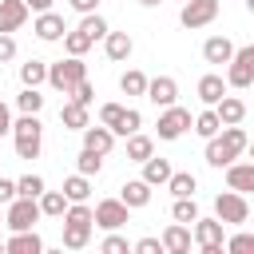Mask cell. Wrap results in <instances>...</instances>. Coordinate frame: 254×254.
Returning a JSON list of instances; mask_svg holds the SVG:
<instances>
[{
    "mask_svg": "<svg viewBox=\"0 0 254 254\" xmlns=\"http://www.w3.org/2000/svg\"><path fill=\"white\" fill-rule=\"evenodd\" d=\"M246 143H250V135H246L238 123H230V127H222L214 139H206V163H210L214 171H226L234 159L246 155Z\"/></svg>",
    "mask_w": 254,
    "mask_h": 254,
    "instance_id": "1",
    "label": "cell"
},
{
    "mask_svg": "<svg viewBox=\"0 0 254 254\" xmlns=\"http://www.w3.org/2000/svg\"><path fill=\"white\" fill-rule=\"evenodd\" d=\"M12 143H16V159H40V151H44V123H40V115L20 111V119L12 123Z\"/></svg>",
    "mask_w": 254,
    "mask_h": 254,
    "instance_id": "2",
    "label": "cell"
},
{
    "mask_svg": "<svg viewBox=\"0 0 254 254\" xmlns=\"http://www.w3.org/2000/svg\"><path fill=\"white\" fill-rule=\"evenodd\" d=\"M79 79H87V64H83V56H67V60L48 64V83H52L56 91L71 95V87H75Z\"/></svg>",
    "mask_w": 254,
    "mask_h": 254,
    "instance_id": "3",
    "label": "cell"
},
{
    "mask_svg": "<svg viewBox=\"0 0 254 254\" xmlns=\"http://www.w3.org/2000/svg\"><path fill=\"white\" fill-rule=\"evenodd\" d=\"M40 218H44L40 198H24V194H16V198L4 206V226H8V230H36Z\"/></svg>",
    "mask_w": 254,
    "mask_h": 254,
    "instance_id": "4",
    "label": "cell"
},
{
    "mask_svg": "<svg viewBox=\"0 0 254 254\" xmlns=\"http://www.w3.org/2000/svg\"><path fill=\"white\" fill-rule=\"evenodd\" d=\"M214 214L226 222V226H242L246 218H250V202H246V194L242 190H222V194H214Z\"/></svg>",
    "mask_w": 254,
    "mask_h": 254,
    "instance_id": "5",
    "label": "cell"
},
{
    "mask_svg": "<svg viewBox=\"0 0 254 254\" xmlns=\"http://www.w3.org/2000/svg\"><path fill=\"white\" fill-rule=\"evenodd\" d=\"M222 226H226V222H222L218 214H214V218H202V214H198L194 226H190V230H194V246H198L202 254H222V250H226Z\"/></svg>",
    "mask_w": 254,
    "mask_h": 254,
    "instance_id": "6",
    "label": "cell"
},
{
    "mask_svg": "<svg viewBox=\"0 0 254 254\" xmlns=\"http://www.w3.org/2000/svg\"><path fill=\"white\" fill-rule=\"evenodd\" d=\"M214 20H218V0H183V12H179L183 28L198 32V28L214 24Z\"/></svg>",
    "mask_w": 254,
    "mask_h": 254,
    "instance_id": "7",
    "label": "cell"
},
{
    "mask_svg": "<svg viewBox=\"0 0 254 254\" xmlns=\"http://www.w3.org/2000/svg\"><path fill=\"white\" fill-rule=\"evenodd\" d=\"M187 127H190V111H187V107H179V103L163 107V115H159V123H155L159 139H167V143H175V139H179Z\"/></svg>",
    "mask_w": 254,
    "mask_h": 254,
    "instance_id": "8",
    "label": "cell"
},
{
    "mask_svg": "<svg viewBox=\"0 0 254 254\" xmlns=\"http://www.w3.org/2000/svg\"><path fill=\"white\" fill-rule=\"evenodd\" d=\"M127 218H131V206L123 198H99L95 202V226L119 230V226H127Z\"/></svg>",
    "mask_w": 254,
    "mask_h": 254,
    "instance_id": "9",
    "label": "cell"
},
{
    "mask_svg": "<svg viewBox=\"0 0 254 254\" xmlns=\"http://www.w3.org/2000/svg\"><path fill=\"white\" fill-rule=\"evenodd\" d=\"M32 32H36V40L56 44V40H64V36H67V24H64V16H60V12H36Z\"/></svg>",
    "mask_w": 254,
    "mask_h": 254,
    "instance_id": "10",
    "label": "cell"
},
{
    "mask_svg": "<svg viewBox=\"0 0 254 254\" xmlns=\"http://www.w3.org/2000/svg\"><path fill=\"white\" fill-rule=\"evenodd\" d=\"M143 99H151L155 107H171L179 99V83L171 75H155V79H147V95Z\"/></svg>",
    "mask_w": 254,
    "mask_h": 254,
    "instance_id": "11",
    "label": "cell"
},
{
    "mask_svg": "<svg viewBox=\"0 0 254 254\" xmlns=\"http://www.w3.org/2000/svg\"><path fill=\"white\" fill-rule=\"evenodd\" d=\"M28 16H32L28 0H0V32H16V28H24Z\"/></svg>",
    "mask_w": 254,
    "mask_h": 254,
    "instance_id": "12",
    "label": "cell"
},
{
    "mask_svg": "<svg viewBox=\"0 0 254 254\" xmlns=\"http://www.w3.org/2000/svg\"><path fill=\"white\" fill-rule=\"evenodd\" d=\"M190 242H194V230H190L187 222H171V226L163 230V250H167V254H187Z\"/></svg>",
    "mask_w": 254,
    "mask_h": 254,
    "instance_id": "13",
    "label": "cell"
},
{
    "mask_svg": "<svg viewBox=\"0 0 254 254\" xmlns=\"http://www.w3.org/2000/svg\"><path fill=\"white\" fill-rule=\"evenodd\" d=\"M103 52H107L111 64H123V60H131V52H135V40H131L127 32H107V36H103Z\"/></svg>",
    "mask_w": 254,
    "mask_h": 254,
    "instance_id": "14",
    "label": "cell"
},
{
    "mask_svg": "<svg viewBox=\"0 0 254 254\" xmlns=\"http://www.w3.org/2000/svg\"><path fill=\"white\" fill-rule=\"evenodd\" d=\"M83 147H91V151L107 155V151L115 147V131H111L107 123H87V127H83Z\"/></svg>",
    "mask_w": 254,
    "mask_h": 254,
    "instance_id": "15",
    "label": "cell"
},
{
    "mask_svg": "<svg viewBox=\"0 0 254 254\" xmlns=\"http://www.w3.org/2000/svg\"><path fill=\"white\" fill-rule=\"evenodd\" d=\"M151 190H155V187H151L147 179H127V183L119 187V198H123L131 210H139V206H147V202H151Z\"/></svg>",
    "mask_w": 254,
    "mask_h": 254,
    "instance_id": "16",
    "label": "cell"
},
{
    "mask_svg": "<svg viewBox=\"0 0 254 254\" xmlns=\"http://www.w3.org/2000/svg\"><path fill=\"white\" fill-rule=\"evenodd\" d=\"M226 187L250 194V190H254V159H250V163H238V159H234V163L226 167Z\"/></svg>",
    "mask_w": 254,
    "mask_h": 254,
    "instance_id": "17",
    "label": "cell"
},
{
    "mask_svg": "<svg viewBox=\"0 0 254 254\" xmlns=\"http://www.w3.org/2000/svg\"><path fill=\"white\" fill-rule=\"evenodd\" d=\"M226 91H230V83H226V79H222L218 71H206V75L198 79V99H202L206 107H214V103H218V99H222Z\"/></svg>",
    "mask_w": 254,
    "mask_h": 254,
    "instance_id": "18",
    "label": "cell"
},
{
    "mask_svg": "<svg viewBox=\"0 0 254 254\" xmlns=\"http://www.w3.org/2000/svg\"><path fill=\"white\" fill-rule=\"evenodd\" d=\"M234 52H238V48H234L226 36H210V40L202 44V60H206V64H230Z\"/></svg>",
    "mask_w": 254,
    "mask_h": 254,
    "instance_id": "19",
    "label": "cell"
},
{
    "mask_svg": "<svg viewBox=\"0 0 254 254\" xmlns=\"http://www.w3.org/2000/svg\"><path fill=\"white\" fill-rule=\"evenodd\" d=\"M4 246H8V254H40L44 250V238L36 230H12V238Z\"/></svg>",
    "mask_w": 254,
    "mask_h": 254,
    "instance_id": "20",
    "label": "cell"
},
{
    "mask_svg": "<svg viewBox=\"0 0 254 254\" xmlns=\"http://www.w3.org/2000/svg\"><path fill=\"white\" fill-rule=\"evenodd\" d=\"M60 123H64L67 131H83V127L91 123V115H87V103H75V99H67V103L60 107Z\"/></svg>",
    "mask_w": 254,
    "mask_h": 254,
    "instance_id": "21",
    "label": "cell"
},
{
    "mask_svg": "<svg viewBox=\"0 0 254 254\" xmlns=\"http://www.w3.org/2000/svg\"><path fill=\"white\" fill-rule=\"evenodd\" d=\"M214 111H218L222 127H230V123H242V119H246V103H242L238 95H222V99L214 103Z\"/></svg>",
    "mask_w": 254,
    "mask_h": 254,
    "instance_id": "22",
    "label": "cell"
},
{
    "mask_svg": "<svg viewBox=\"0 0 254 254\" xmlns=\"http://www.w3.org/2000/svg\"><path fill=\"white\" fill-rule=\"evenodd\" d=\"M151 155H155V139H151V135H143V131L127 135V159H131V163H147Z\"/></svg>",
    "mask_w": 254,
    "mask_h": 254,
    "instance_id": "23",
    "label": "cell"
},
{
    "mask_svg": "<svg viewBox=\"0 0 254 254\" xmlns=\"http://www.w3.org/2000/svg\"><path fill=\"white\" fill-rule=\"evenodd\" d=\"M226 83H230L234 91H242V87H250V83H254V67H250L246 60H238V56H234V60L226 64Z\"/></svg>",
    "mask_w": 254,
    "mask_h": 254,
    "instance_id": "24",
    "label": "cell"
},
{
    "mask_svg": "<svg viewBox=\"0 0 254 254\" xmlns=\"http://www.w3.org/2000/svg\"><path fill=\"white\" fill-rule=\"evenodd\" d=\"M171 175H175V171H171V159H155V155H151V159L143 163V179H147L151 187H167Z\"/></svg>",
    "mask_w": 254,
    "mask_h": 254,
    "instance_id": "25",
    "label": "cell"
},
{
    "mask_svg": "<svg viewBox=\"0 0 254 254\" xmlns=\"http://www.w3.org/2000/svg\"><path fill=\"white\" fill-rule=\"evenodd\" d=\"M91 242V222H64V246L67 250H83Z\"/></svg>",
    "mask_w": 254,
    "mask_h": 254,
    "instance_id": "26",
    "label": "cell"
},
{
    "mask_svg": "<svg viewBox=\"0 0 254 254\" xmlns=\"http://www.w3.org/2000/svg\"><path fill=\"white\" fill-rule=\"evenodd\" d=\"M64 194L71 198V202H87V194H91V175H67L64 179Z\"/></svg>",
    "mask_w": 254,
    "mask_h": 254,
    "instance_id": "27",
    "label": "cell"
},
{
    "mask_svg": "<svg viewBox=\"0 0 254 254\" xmlns=\"http://www.w3.org/2000/svg\"><path fill=\"white\" fill-rule=\"evenodd\" d=\"M20 83H24V87H40V83H48V64H44V60H28V64H20Z\"/></svg>",
    "mask_w": 254,
    "mask_h": 254,
    "instance_id": "28",
    "label": "cell"
},
{
    "mask_svg": "<svg viewBox=\"0 0 254 254\" xmlns=\"http://www.w3.org/2000/svg\"><path fill=\"white\" fill-rule=\"evenodd\" d=\"M167 190H171L175 198H187V194H194V190H198V179H194L190 171H175V175L167 179Z\"/></svg>",
    "mask_w": 254,
    "mask_h": 254,
    "instance_id": "29",
    "label": "cell"
},
{
    "mask_svg": "<svg viewBox=\"0 0 254 254\" xmlns=\"http://www.w3.org/2000/svg\"><path fill=\"white\" fill-rule=\"evenodd\" d=\"M67 202H71V198H67L64 190H44V194H40V210H44L48 218H64Z\"/></svg>",
    "mask_w": 254,
    "mask_h": 254,
    "instance_id": "30",
    "label": "cell"
},
{
    "mask_svg": "<svg viewBox=\"0 0 254 254\" xmlns=\"http://www.w3.org/2000/svg\"><path fill=\"white\" fill-rule=\"evenodd\" d=\"M119 91H123V95H147V75H143L139 67H127V71L119 75Z\"/></svg>",
    "mask_w": 254,
    "mask_h": 254,
    "instance_id": "31",
    "label": "cell"
},
{
    "mask_svg": "<svg viewBox=\"0 0 254 254\" xmlns=\"http://www.w3.org/2000/svg\"><path fill=\"white\" fill-rule=\"evenodd\" d=\"M194 131H198L202 139H214V135L222 131V119H218V111H214V107L198 111V115H194Z\"/></svg>",
    "mask_w": 254,
    "mask_h": 254,
    "instance_id": "32",
    "label": "cell"
},
{
    "mask_svg": "<svg viewBox=\"0 0 254 254\" xmlns=\"http://www.w3.org/2000/svg\"><path fill=\"white\" fill-rule=\"evenodd\" d=\"M171 218H175V222H187V226H194V218H198V202H194V194H187V198H175V206H171Z\"/></svg>",
    "mask_w": 254,
    "mask_h": 254,
    "instance_id": "33",
    "label": "cell"
},
{
    "mask_svg": "<svg viewBox=\"0 0 254 254\" xmlns=\"http://www.w3.org/2000/svg\"><path fill=\"white\" fill-rule=\"evenodd\" d=\"M87 48H91V36H87L83 28H71V32L64 36V52H67V56H87Z\"/></svg>",
    "mask_w": 254,
    "mask_h": 254,
    "instance_id": "34",
    "label": "cell"
},
{
    "mask_svg": "<svg viewBox=\"0 0 254 254\" xmlns=\"http://www.w3.org/2000/svg\"><path fill=\"white\" fill-rule=\"evenodd\" d=\"M75 171H79V175H99V171H103V155L91 151V147H83V151L75 155Z\"/></svg>",
    "mask_w": 254,
    "mask_h": 254,
    "instance_id": "35",
    "label": "cell"
},
{
    "mask_svg": "<svg viewBox=\"0 0 254 254\" xmlns=\"http://www.w3.org/2000/svg\"><path fill=\"white\" fill-rule=\"evenodd\" d=\"M16 107L28 111V115H40V111H44V95H40V87H24V91L16 95Z\"/></svg>",
    "mask_w": 254,
    "mask_h": 254,
    "instance_id": "36",
    "label": "cell"
},
{
    "mask_svg": "<svg viewBox=\"0 0 254 254\" xmlns=\"http://www.w3.org/2000/svg\"><path fill=\"white\" fill-rule=\"evenodd\" d=\"M16 190H20L24 198H40V194L48 190V183H44V175H20V179H16Z\"/></svg>",
    "mask_w": 254,
    "mask_h": 254,
    "instance_id": "37",
    "label": "cell"
},
{
    "mask_svg": "<svg viewBox=\"0 0 254 254\" xmlns=\"http://www.w3.org/2000/svg\"><path fill=\"white\" fill-rule=\"evenodd\" d=\"M79 28H83V32H87V36H91V44H95V40H103V36H107V32H111V28H107V20H103V16H99V12H87V16H83V20H79Z\"/></svg>",
    "mask_w": 254,
    "mask_h": 254,
    "instance_id": "38",
    "label": "cell"
},
{
    "mask_svg": "<svg viewBox=\"0 0 254 254\" xmlns=\"http://www.w3.org/2000/svg\"><path fill=\"white\" fill-rule=\"evenodd\" d=\"M139 127H143V115H139L135 107H123V115H119V123H115V135L127 139V135H135Z\"/></svg>",
    "mask_w": 254,
    "mask_h": 254,
    "instance_id": "39",
    "label": "cell"
},
{
    "mask_svg": "<svg viewBox=\"0 0 254 254\" xmlns=\"http://www.w3.org/2000/svg\"><path fill=\"white\" fill-rule=\"evenodd\" d=\"M226 254H254V234L250 230H238L226 238Z\"/></svg>",
    "mask_w": 254,
    "mask_h": 254,
    "instance_id": "40",
    "label": "cell"
},
{
    "mask_svg": "<svg viewBox=\"0 0 254 254\" xmlns=\"http://www.w3.org/2000/svg\"><path fill=\"white\" fill-rule=\"evenodd\" d=\"M99 250H103V254H127L131 246H127V238H123V234H115V230H107V238L99 242Z\"/></svg>",
    "mask_w": 254,
    "mask_h": 254,
    "instance_id": "41",
    "label": "cell"
},
{
    "mask_svg": "<svg viewBox=\"0 0 254 254\" xmlns=\"http://www.w3.org/2000/svg\"><path fill=\"white\" fill-rule=\"evenodd\" d=\"M71 99H75V103H87V107H91V103H95V87H91V79H79V83L71 87Z\"/></svg>",
    "mask_w": 254,
    "mask_h": 254,
    "instance_id": "42",
    "label": "cell"
},
{
    "mask_svg": "<svg viewBox=\"0 0 254 254\" xmlns=\"http://www.w3.org/2000/svg\"><path fill=\"white\" fill-rule=\"evenodd\" d=\"M119 115H123V103H103V107H99V123H107L111 131H115Z\"/></svg>",
    "mask_w": 254,
    "mask_h": 254,
    "instance_id": "43",
    "label": "cell"
},
{
    "mask_svg": "<svg viewBox=\"0 0 254 254\" xmlns=\"http://www.w3.org/2000/svg\"><path fill=\"white\" fill-rule=\"evenodd\" d=\"M8 60H16V40H12V32H0V64H8Z\"/></svg>",
    "mask_w": 254,
    "mask_h": 254,
    "instance_id": "44",
    "label": "cell"
},
{
    "mask_svg": "<svg viewBox=\"0 0 254 254\" xmlns=\"http://www.w3.org/2000/svg\"><path fill=\"white\" fill-rule=\"evenodd\" d=\"M135 254H163V238H139Z\"/></svg>",
    "mask_w": 254,
    "mask_h": 254,
    "instance_id": "45",
    "label": "cell"
},
{
    "mask_svg": "<svg viewBox=\"0 0 254 254\" xmlns=\"http://www.w3.org/2000/svg\"><path fill=\"white\" fill-rule=\"evenodd\" d=\"M16 194H20V190H16V183H12V179H0V206H8Z\"/></svg>",
    "mask_w": 254,
    "mask_h": 254,
    "instance_id": "46",
    "label": "cell"
},
{
    "mask_svg": "<svg viewBox=\"0 0 254 254\" xmlns=\"http://www.w3.org/2000/svg\"><path fill=\"white\" fill-rule=\"evenodd\" d=\"M12 123H16V119H12V111H8V103L0 99V139H4V135H12Z\"/></svg>",
    "mask_w": 254,
    "mask_h": 254,
    "instance_id": "47",
    "label": "cell"
},
{
    "mask_svg": "<svg viewBox=\"0 0 254 254\" xmlns=\"http://www.w3.org/2000/svg\"><path fill=\"white\" fill-rule=\"evenodd\" d=\"M67 4H71L79 16H87V12H99V0H67Z\"/></svg>",
    "mask_w": 254,
    "mask_h": 254,
    "instance_id": "48",
    "label": "cell"
},
{
    "mask_svg": "<svg viewBox=\"0 0 254 254\" xmlns=\"http://www.w3.org/2000/svg\"><path fill=\"white\" fill-rule=\"evenodd\" d=\"M52 4H56V0H28L32 12H52Z\"/></svg>",
    "mask_w": 254,
    "mask_h": 254,
    "instance_id": "49",
    "label": "cell"
},
{
    "mask_svg": "<svg viewBox=\"0 0 254 254\" xmlns=\"http://www.w3.org/2000/svg\"><path fill=\"white\" fill-rule=\"evenodd\" d=\"M234 56H238V60H246V64H250V67H254V44H250V48H238V52H234Z\"/></svg>",
    "mask_w": 254,
    "mask_h": 254,
    "instance_id": "50",
    "label": "cell"
},
{
    "mask_svg": "<svg viewBox=\"0 0 254 254\" xmlns=\"http://www.w3.org/2000/svg\"><path fill=\"white\" fill-rule=\"evenodd\" d=\"M139 4H143V8H159L163 0H139Z\"/></svg>",
    "mask_w": 254,
    "mask_h": 254,
    "instance_id": "51",
    "label": "cell"
},
{
    "mask_svg": "<svg viewBox=\"0 0 254 254\" xmlns=\"http://www.w3.org/2000/svg\"><path fill=\"white\" fill-rule=\"evenodd\" d=\"M246 155H250V159H254V139H250V143H246Z\"/></svg>",
    "mask_w": 254,
    "mask_h": 254,
    "instance_id": "52",
    "label": "cell"
},
{
    "mask_svg": "<svg viewBox=\"0 0 254 254\" xmlns=\"http://www.w3.org/2000/svg\"><path fill=\"white\" fill-rule=\"evenodd\" d=\"M246 8H250V12H254V0H246Z\"/></svg>",
    "mask_w": 254,
    "mask_h": 254,
    "instance_id": "53",
    "label": "cell"
},
{
    "mask_svg": "<svg viewBox=\"0 0 254 254\" xmlns=\"http://www.w3.org/2000/svg\"><path fill=\"white\" fill-rule=\"evenodd\" d=\"M0 250H8V246H4V242H0Z\"/></svg>",
    "mask_w": 254,
    "mask_h": 254,
    "instance_id": "54",
    "label": "cell"
},
{
    "mask_svg": "<svg viewBox=\"0 0 254 254\" xmlns=\"http://www.w3.org/2000/svg\"><path fill=\"white\" fill-rule=\"evenodd\" d=\"M0 222H4V210H0Z\"/></svg>",
    "mask_w": 254,
    "mask_h": 254,
    "instance_id": "55",
    "label": "cell"
}]
</instances>
